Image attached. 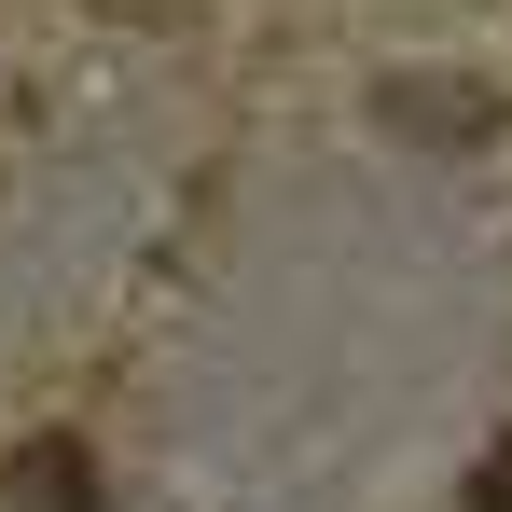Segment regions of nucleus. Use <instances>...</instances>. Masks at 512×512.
Returning <instances> with one entry per match:
<instances>
[{
    "label": "nucleus",
    "mask_w": 512,
    "mask_h": 512,
    "mask_svg": "<svg viewBox=\"0 0 512 512\" xmlns=\"http://www.w3.org/2000/svg\"><path fill=\"white\" fill-rule=\"evenodd\" d=\"M471 512H512V429L485 443V471H471Z\"/></svg>",
    "instance_id": "nucleus-3"
},
{
    "label": "nucleus",
    "mask_w": 512,
    "mask_h": 512,
    "mask_svg": "<svg viewBox=\"0 0 512 512\" xmlns=\"http://www.w3.org/2000/svg\"><path fill=\"white\" fill-rule=\"evenodd\" d=\"M14 485H28V512H97V499H84V443H28Z\"/></svg>",
    "instance_id": "nucleus-2"
},
{
    "label": "nucleus",
    "mask_w": 512,
    "mask_h": 512,
    "mask_svg": "<svg viewBox=\"0 0 512 512\" xmlns=\"http://www.w3.org/2000/svg\"><path fill=\"white\" fill-rule=\"evenodd\" d=\"M388 125H402V139H485L499 97H471V84H388Z\"/></svg>",
    "instance_id": "nucleus-1"
}]
</instances>
